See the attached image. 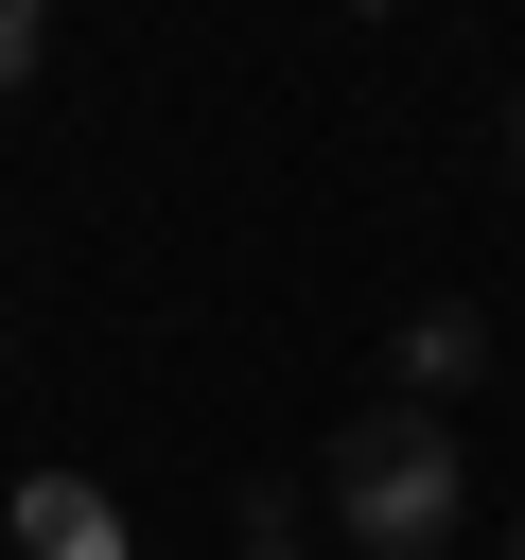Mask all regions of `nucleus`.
<instances>
[{
  "instance_id": "nucleus-1",
  "label": "nucleus",
  "mask_w": 525,
  "mask_h": 560,
  "mask_svg": "<svg viewBox=\"0 0 525 560\" xmlns=\"http://www.w3.org/2000/svg\"><path fill=\"white\" fill-rule=\"evenodd\" d=\"M332 525H350V560H438V542L472 525V455H455V420H438V402L350 420V438H332Z\"/></svg>"
},
{
  "instance_id": "nucleus-6",
  "label": "nucleus",
  "mask_w": 525,
  "mask_h": 560,
  "mask_svg": "<svg viewBox=\"0 0 525 560\" xmlns=\"http://www.w3.org/2000/svg\"><path fill=\"white\" fill-rule=\"evenodd\" d=\"M508 175H525V105H508Z\"/></svg>"
},
{
  "instance_id": "nucleus-7",
  "label": "nucleus",
  "mask_w": 525,
  "mask_h": 560,
  "mask_svg": "<svg viewBox=\"0 0 525 560\" xmlns=\"http://www.w3.org/2000/svg\"><path fill=\"white\" fill-rule=\"evenodd\" d=\"M508 560H525V508H508Z\"/></svg>"
},
{
  "instance_id": "nucleus-5",
  "label": "nucleus",
  "mask_w": 525,
  "mask_h": 560,
  "mask_svg": "<svg viewBox=\"0 0 525 560\" xmlns=\"http://www.w3.org/2000/svg\"><path fill=\"white\" fill-rule=\"evenodd\" d=\"M245 560H298V490H262V508H245Z\"/></svg>"
},
{
  "instance_id": "nucleus-4",
  "label": "nucleus",
  "mask_w": 525,
  "mask_h": 560,
  "mask_svg": "<svg viewBox=\"0 0 525 560\" xmlns=\"http://www.w3.org/2000/svg\"><path fill=\"white\" fill-rule=\"evenodd\" d=\"M35 52H52V0H0V105L35 88Z\"/></svg>"
},
{
  "instance_id": "nucleus-3",
  "label": "nucleus",
  "mask_w": 525,
  "mask_h": 560,
  "mask_svg": "<svg viewBox=\"0 0 525 560\" xmlns=\"http://www.w3.org/2000/svg\"><path fill=\"white\" fill-rule=\"evenodd\" d=\"M18 525H35V560H105V508H88V490H35Z\"/></svg>"
},
{
  "instance_id": "nucleus-2",
  "label": "nucleus",
  "mask_w": 525,
  "mask_h": 560,
  "mask_svg": "<svg viewBox=\"0 0 525 560\" xmlns=\"http://www.w3.org/2000/svg\"><path fill=\"white\" fill-rule=\"evenodd\" d=\"M455 385H490V315H472V298L402 315V402H455Z\"/></svg>"
}]
</instances>
